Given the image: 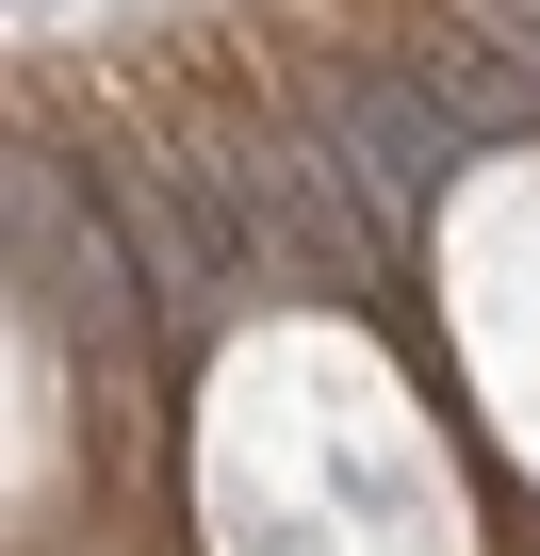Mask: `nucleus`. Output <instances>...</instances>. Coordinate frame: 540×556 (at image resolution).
<instances>
[{"mask_svg": "<svg viewBox=\"0 0 540 556\" xmlns=\"http://www.w3.org/2000/svg\"><path fill=\"white\" fill-rule=\"evenodd\" d=\"M312 115H328V131H344V148H328V164H344V180H361V229H377V245H393V229H410V213H426V197H442V164H459V115H442V99H426V83H377V66H361V83H328V99H312Z\"/></svg>", "mask_w": 540, "mask_h": 556, "instance_id": "nucleus-2", "label": "nucleus"}, {"mask_svg": "<svg viewBox=\"0 0 540 556\" xmlns=\"http://www.w3.org/2000/svg\"><path fill=\"white\" fill-rule=\"evenodd\" d=\"M213 197H229V229H246V262H279V278H312V295H361L377 278V229H344V197H328V148H213Z\"/></svg>", "mask_w": 540, "mask_h": 556, "instance_id": "nucleus-1", "label": "nucleus"}, {"mask_svg": "<svg viewBox=\"0 0 540 556\" xmlns=\"http://www.w3.org/2000/svg\"><path fill=\"white\" fill-rule=\"evenodd\" d=\"M99 197H115V245H131V278H148V312H164V328L229 295V245H213V229H197V213H180V197L148 180V164H115Z\"/></svg>", "mask_w": 540, "mask_h": 556, "instance_id": "nucleus-3", "label": "nucleus"}, {"mask_svg": "<svg viewBox=\"0 0 540 556\" xmlns=\"http://www.w3.org/2000/svg\"><path fill=\"white\" fill-rule=\"evenodd\" d=\"M17 262H50V312H66L83 344H131V312H115V262L83 245V213H66L34 164H17Z\"/></svg>", "mask_w": 540, "mask_h": 556, "instance_id": "nucleus-4", "label": "nucleus"}]
</instances>
